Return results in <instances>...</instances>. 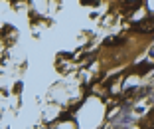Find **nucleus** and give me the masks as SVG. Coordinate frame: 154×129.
Masks as SVG:
<instances>
[{"instance_id":"nucleus-3","label":"nucleus","mask_w":154,"mask_h":129,"mask_svg":"<svg viewBox=\"0 0 154 129\" xmlns=\"http://www.w3.org/2000/svg\"><path fill=\"white\" fill-rule=\"evenodd\" d=\"M83 4H95V0H81Z\"/></svg>"},{"instance_id":"nucleus-1","label":"nucleus","mask_w":154,"mask_h":129,"mask_svg":"<svg viewBox=\"0 0 154 129\" xmlns=\"http://www.w3.org/2000/svg\"><path fill=\"white\" fill-rule=\"evenodd\" d=\"M2 38H4V42H12L16 38V30L12 26H4L2 28Z\"/></svg>"},{"instance_id":"nucleus-2","label":"nucleus","mask_w":154,"mask_h":129,"mask_svg":"<svg viewBox=\"0 0 154 129\" xmlns=\"http://www.w3.org/2000/svg\"><path fill=\"white\" fill-rule=\"evenodd\" d=\"M150 68H152V64H140L138 68H136V72H138V74H144V72H148Z\"/></svg>"}]
</instances>
